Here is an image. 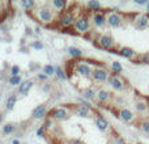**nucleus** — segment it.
Returning a JSON list of instances; mask_svg holds the SVG:
<instances>
[{"label":"nucleus","mask_w":149,"mask_h":144,"mask_svg":"<svg viewBox=\"0 0 149 144\" xmlns=\"http://www.w3.org/2000/svg\"><path fill=\"white\" fill-rule=\"evenodd\" d=\"M76 18L77 17L74 16L73 12H71V10H65V12H63L62 15L56 18V25H58V28H60V29L73 28Z\"/></svg>","instance_id":"1"},{"label":"nucleus","mask_w":149,"mask_h":144,"mask_svg":"<svg viewBox=\"0 0 149 144\" xmlns=\"http://www.w3.org/2000/svg\"><path fill=\"white\" fill-rule=\"evenodd\" d=\"M90 28H92V21L89 20V17L85 15H81L76 18L73 25V30L77 34H86L89 33Z\"/></svg>","instance_id":"2"},{"label":"nucleus","mask_w":149,"mask_h":144,"mask_svg":"<svg viewBox=\"0 0 149 144\" xmlns=\"http://www.w3.org/2000/svg\"><path fill=\"white\" fill-rule=\"evenodd\" d=\"M36 16L42 24H52L55 20V13L51 8L49 7H41L36 10Z\"/></svg>","instance_id":"3"},{"label":"nucleus","mask_w":149,"mask_h":144,"mask_svg":"<svg viewBox=\"0 0 149 144\" xmlns=\"http://www.w3.org/2000/svg\"><path fill=\"white\" fill-rule=\"evenodd\" d=\"M97 45L101 47V49L103 50H109V51H115V41H114V38L110 36V34H102V36L98 37L97 39Z\"/></svg>","instance_id":"4"},{"label":"nucleus","mask_w":149,"mask_h":144,"mask_svg":"<svg viewBox=\"0 0 149 144\" xmlns=\"http://www.w3.org/2000/svg\"><path fill=\"white\" fill-rule=\"evenodd\" d=\"M49 117H50V119H54V121H58V122H63L70 118V111L65 108H55L49 111Z\"/></svg>","instance_id":"5"},{"label":"nucleus","mask_w":149,"mask_h":144,"mask_svg":"<svg viewBox=\"0 0 149 144\" xmlns=\"http://www.w3.org/2000/svg\"><path fill=\"white\" fill-rule=\"evenodd\" d=\"M107 84H110V87L116 92H122L124 89V87H126V81H124L123 77L120 75H114V73H111L109 76Z\"/></svg>","instance_id":"6"},{"label":"nucleus","mask_w":149,"mask_h":144,"mask_svg":"<svg viewBox=\"0 0 149 144\" xmlns=\"http://www.w3.org/2000/svg\"><path fill=\"white\" fill-rule=\"evenodd\" d=\"M73 113L77 117H81V118H92V117H97L95 110L90 106H84V105H79L77 103L73 108Z\"/></svg>","instance_id":"7"},{"label":"nucleus","mask_w":149,"mask_h":144,"mask_svg":"<svg viewBox=\"0 0 149 144\" xmlns=\"http://www.w3.org/2000/svg\"><path fill=\"white\" fill-rule=\"evenodd\" d=\"M109 76H110V73L105 67H95L93 68L90 77H92V80L94 82H107Z\"/></svg>","instance_id":"8"},{"label":"nucleus","mask_w":149,"mask_h":144,"mask_svg":"<svg viewBox=\"0 0 149 144\" xmlns=\"http://www.w3.org/2000/svg\"><path fill=\"white\" fill-rule=\"evenodd\" d=\"M74 72L81 77H90L93 68L88 62H76L74 63Z\"/></svg>","instance_id":"9"},{"label":"nucleus","mask_w":149,"mask_h":144,"mask_svg":"<svg viewBox=\"0 0 149 144\" xmlns=\"http://www.w3.org/2000/svg\"><path fill=\"white\" fill-rule=\"evenodd\" d=\"M106 22H107V25L113 29L120 28V26L123 25V17H122L120 13L110 12L107 16H106Z\"/></svg>","instance_id":"10"},{"label":"nucleus","mask_w":149,"mask_h":144,"mask_svg":"<svg viewBox=\"0 0 149 144\" xmlns=\"http://www.w3.org/2000/svg\"><path fill=\"white\" fill-rule=\"evenodd\" d=\"M134 24L137 29H147L149 26V16L144 13H137L134 18Z\"/></svg>","instance_id":"11"},{"label":"nucleus","mask_w":149,"mask_h":144,"mask_svg":"<svg viewBox=\"0 0 149 144\" xmlns=\"http://www.w3.org/2000/svg\"><path fill=\"white\" fill-rule=\"evenodd\" d=\"M116 54H119L120 57L130 60H136L137 57H139V54L134 49H131V47H120V49L116 50Z\"/></svg>","instance_id":"12"},{"label":"nucleus","mask_w":149,"mask_h":144,"mask_svg":"<svg viewBox=\"0 0 149 144\" xmlns=\"http://www.w3.org/2000/svg\"><path fill=\"white\" fill-rule=\"evenodd\" d=\"M118 117L123 122H126V123H131V122H134L135 118H136L134 111H132L131 109H127V108H122L118 113Z\"/></svg>","instance_id":"13"},{"label":"nucleus","mask_w":149,"mask_h":144,"mask_svg":"<svg viewBox=\"0 0 149 144\" xmlns=\"http://www.w3.org/2000/svg\"><path fill=\"white\" fill-rule=\"evenodd\" d=\"M47 106L45 103H41V105H37L36 108L31 111V118L33 119H43L47 115Z\"/></svg>","instance_id":"14"},{"label":"nucleus","mask_w":149,"mask_h":144,"mask_svg":"<svg viewBox=\"0 0 149 144\" xmlns=\"http://www.w3.org/2000/svg\"><path fill=\"white\" fill-rule=\"evenodd\" d=\"M92 24L95 28H103L106 25V15L103 12H94L92 17Z\"/></svg>","instance_id":"15"},{"label":"nucleus","mask_w":149,"mask_h":144,"mask_svg":"<svg viewBox=\"0 0 149 144\" xmlns=\"http://www.w3.org/2000/svg\"><path fill=\"white\" fill-rule=\"evenodd\" d=\"M94 123H95V127H97L100 131L102 132H106L110 130V123H109V121L105 118V117L102 115H97L94 119Z\"/></svg>","instance_id":"16"},{"label":"nucleus","mask_w":149,"mask_h":144,"mask_svg":"<svg viewBox=\"0 0 149 144\" xmlns=\"http://www.w3.org/2000/svg\"><path fill=\"white\" fill-rule=\"evenodd\" d=\"M33 85H34L33 80H30V79L24 80V81L20 84V87L17 88V93L18 94H21V96H26L29 92H30L31 88H33Z\"/></svg>","instance_id":"17"},{"label":"nucleus","mask_w":149,"mask_h":144,"mask_svg":"<svg viewBox=\"0 0 149 144\" xmlns=\"http://www.w3.org/2000/svg\"><path fill=\"white\" fill-rule=\"evenodd\" d=\"M95 96H97V90H95V88H93V87H86L81 90V98H84V100L88 101V102L94 100Z\"/></svg>","instance_id":"18"},{"label":"nucleus","mask_w":149,"mask_h":144,"mask_svg":"<svg viewBox=\"0 0 149 144\" xmlns=\"http://www.w3.org/2000/svg\"><path fill=\"white\" fill-rule=\"evenodd\" d=\"M95 98H97L98 102L106 103V102H109V100L111 98V93L109 92V90H106V89H98Z\"/></svg>","instance_id":"19"},{"label":"nucleus","mask_w":149,"mask_h":144,"mask_svg":"<svg viewBox=\"0 0 149 144\" xmlns=\"http://www.w3.org/2000/svg\"><path fill=\"white\" fill-rule=\"evenodd\" d=\"M67 52H68V55H70L72 59H81L82 55H84L82 50L79 49V47H76V46H70L67 49Z\"/></svg>","instance_id":"20"},{"label":"nucleus","mask_w":149,"mask_h":144,"mask_svg":"<svg viewBox=\"0 0 149 144\" xmlns=\"http://www.w3.org/2000/svg\"><path fill=\"white\" fill-rule=\"evenodd\" d=\"M51 7L54 8L56 12H65V8H67V1L65 0H52L51 1Z\"/></svg>","instance_id":"21"},{"label":"nucleus","mask_w":149,"mask_h":144,"mask_svg":"<svg viewBox=\"0 0 149 144\" xmlns=\"http://www.w3.org/2000/svg\"><path fill=\"white\" fill-rule=\"evenodd\" d=\"M16 103H17V94H9L7 97V100H5V109L9 111L13 110Z\"/></svg>","instance_id":"22"},{"label":"nucleus","mask_w":149,"mask_h":144,"mask_svg":"<svg viewBox=\"0 0 149 144\" xmlns=\"http://www.w3.org/2000/svg\"><path fill=\"white\" fill-rule=\"evenodd\" d=\"M135 109H136V111L140 113V114H145L149 110L148 103L144 102V101H136V103H135Z\"/></svg>","instance_id":"23"},{"label":"nucleus","mask_w":149,"mask_h":144,"mask_svg":"<svg viewBox=\"0 0 149 144\" xmlns=\"http://www.w3.org/2000/svg\"><path fill=\"white\" fill-rule=\"evenodd\" d=\"M22 81L24 80H22V77H21V75L20 76H9V79H8V84L13 88H18Z\"/></svg>","instance_id":"24"},{"label":"nucleus","mask_w":149,"mask_h":144,"mask_svg":"<svg viewBox=\"0 0 149 144\" xmlns=\"http://www.w3.org/2000/svg\"><path fill=\"white\" fill-rule=\"evenodd\" d=\"M86 7H88V9L98 12V10L102 8V4H101L100 1H97V0H89V1L86 3Z\"/></svg>","instance_id":"25"},{"label":"nucleus","mask_w":149,"mask_h":144,"mask_svg":"<svg viewBox=\"0 0 149 144\" xmlns=\"http://www.w3.org/2000/svg\"><path fill=\"white\" fill-rule=\"evenodd\" d=\"M55 76L58 77L59 80H62V81H65V80L68 79L67 76V72L63 70L60 66H58V67H55Z\"/></svg>","instance_id":"26"},{"label":"nucleus","mask_w":149,"mask_h":144,"mask_svg":"<svg viewBox=\"0 0 149 144\" xmlns=\"http://www.w3.org/2000/svg\"><path fill=\"white\" fill-rule=\"evenodd\" d=\"M42 73H45L47 77H51V76H55V67L52 64H46L43 66V68H42Z\"/></svg>","instance_id":"27"},{"label":"nucleus","mask_w":149,"mask_h":144,"mask_svg":"<svg viewBox=\"0 0 149 144\" xmlns=\"http://www.w3.org/2000/svg\"><path fill=\"white\" fill-rule=\"evenodd\" d=\"M20 5L26 10H33L36 8V1L34 0H22L20 3Z\"/></svg>","instance_id":"28"},{"label":"nucleus","mask_w":149,"mask_h":144,"mask_svg":"<svg viewBox=\"0 0 149 144\" xmlns=\"http://www.w3.org/2000/svg\"><path fill=\"white\" fill-rule=\"evenodd\" d=\"M111 71L114 72V75H120L123 72V66L118 60H115V62L111 63Z\"/></svg>","instance_id":"29"},{"label":"nucleus","mask_w":149,"mask_h":144,"mask_svg":"<svg viewBox=\"0 0 149 144\" xmlns=\"http://www.w3.org/2000/svg\"><path fill=\"white\" fill-rule=\"evenodd\" d=\"M1 131H3V134H5V135H10L16 131V126L13 123H7L3 126Z\"/></svg>","instance_id":"30"},{"label":"nucleus","mask_w":149,"mask_h":144,"mask_svg":"<svg viewBox=\"0 0 149 144\" xmlns=\"http://www.w3.org/2000/svg\"><path fill=\"white\" fill-rule=\"evenodd\" d=\"M30 47L31 49H34V50H37V51H41V50H43L45 49V45L42 43L41 41H38V39H37V41H33L30 43Z\"/></svg>","instance_id":"31"},{"label":"nucleus","mask_w":149,"mask_h":144,"mask_svg":"<svg viewBox=\"0 0 149 144\" xmlns=\"http://www.w3.org/2000/svg\"><path fill=\"white\" fill-rule=\"evenodd\" d=\"M9 73H10V76H20V73H21V68H20V66L13 64L12 67L9 68Z\"/></svg>","instance_id":"32"},{"label":"nucleus","mask_w":149,"mask_h":144,"mask_svg":"<svg viewBox=\"0 0 149 144\" xmlns=\"http://www.w3.org/2000/svg\"><path fill=\"white\" fill-rule=\"evenodd\" d=\"M136 60L143 64H149V54H140Z\"/></svg>","instance_id":"33"},{"label":"nucleus","mask_w":149,"mask_h":144,"mask_svg":"<svg viewBox=\"0 0 149 144\" xmlns=\"http://www.w3.org/2000/svg\"><path fill=\"white\" fill-rule=\"evenodd\" d=\"M140 129H141L145 134H149V121H148V119L140 122Z\"/></svg>","instance_id":"34"},{"label":"nucleus","mask_w":149,"mask_h":144,"mask_svg":"<svg viewBox=\"0 0 149 144\" xmlns=\"http://www.w3.org/2000/svg\"><path fill=\"white\" fill-rule=\"evenodd\" d=\"M46 131H47V129L45 126H41V127H38V129H37V136L38 138H45L46 136Z\"/></svg>","instance_id":"35"},{"label":"nucleus","mask_w":149,"mask_h":144,"mask_svg":"<svg viewBox=\"0 0 149 144\" xmlns=\"http://www.w3.org/2000/svg\"><path fill=\"white\" fill-rule=\"evenodd\" d=\"M113 144H127V143L122 136H118V135H116V136H114V139H113Z\"/></svg>","instance_id":"36"},{"label":"nucleus","mask_w":149,"mask_h":144,"mask_svg":"<svg viewBox=\"0 0 149 144\" xmlns=\"http://www.w3.org/2000/svg\"><path fill=\"white\" fill-rule=\"evenodd\" d=\"M37 80H39L41 82H46L47 80H49V77H47L45 73H38L37 75Z\"/></svg>","instance_id":"37"},{"label":"nucleus","mask_w":149,"mask_h":144,"mask_svg":"<svg viewBox=\"0 0 149 144\" xmlns=\"http://www.w3.org/2000/svg\"><path fill=\"white\" fill-rule=\"evenodd\" d=\"M41 89H42V92H45V93H50L51 92V85L50 84H43Z\"/></svg>","instance_id":"38"},{"label":"nucleus","mask_w":149,"mask_h":144,"mask_svg":"<svg viewBox=\"0 0 149 144\" xmlns=\"http://www.w3.org/2000/svg\"><path fill=\"white\" fill-rule=\"evenodd\" d=\"M135 3H136V4H139V5H147L148 4L147 0H135Z\"/></svg>","instance_id":"39"},{"label":"nucleus","mask_w":149,"mask_h":144,"mask_svg":"<svg viewBox=\"0 0 149 144\" xmlns=\"http://www.w3.org/2000/svg\"><path fill=\"white\" fill-rule=\"evenodd\" d=\"M70 144H84V142H82V140H80V139H72Z\"/></svg>","instance_id":"40"},{"label":"nucleus","mask_w":149,"mask_h":144,"mask_svg":"<svg viewBox=\"0 0 149 144\" xmlns=\"http://www.w3.org/2000/svg\"><path fill=\"white\" fill-rule=\"evenodd\" d=\"M10 144H21V143H20V140L18 139H13L12 142H10Z\"/></svg>","instance_id":"41"},{"label":"nucleus","mask_w":149,"mask_h":144,"mask_svg":"<svg viewBox=\"0 0 149 144\" xmlns=\"http://www.w3.org/2000/svg\"><path fill=\"white\" fill-rule=\"evenodd\" d=\"M36 34H38V36L41 34V28H39V26H37L36 28Z\"/></svg>","instance_id":"42"},{"label":"nucleus","mask_w":149,"mask_h":144,"mask_svg":"<svg viewBox=\"0 0 149 144\" xmlns=\"http://www.w3.org/2000/svg\"><path fill=\"white\" fill-rule=\"evenodd\" d=\"M3 119H4V115H3V113H1V111H0V123H1V122H3Z\"/></svg>","instance_id":"43"},{"label":"nucleus","mask_w":149,"mask_h":144,"mask_svg":"<svg viewBox=\"0 0 149 144\" xmlns=\"http://www.w3.org/2000/svg\"><path fill=\"white\" fill-rule=\"evenodd\" d=\"M26 31H28V33H26V34H30V36H31V34H33V33H31V29H26Z\"/></svg>","instance_id":"44"},{"label":"nucleus","mask_w":149,"mask_h":144,"mask_svg":"<svg viewBox=\"0 0 149 144\" xmlns=\"http://www.w3.org/2000/svg\"><path fill=\"white\" fill-rule=\"evenodd\" d=\"M147 12L149 13V1H148V4H147Z\"/></svg>","instance_id":"45"},{"label":"nucleus","mask_w":149,"mask_h":144,"mask_svg":"<svg viewBox=\"0 0 149 144\" xmlns=\"http://www.w3.org/2000/svg\"><path fill=\"white\" fill-rule=\"evenodd\" d=\"M3 97V94H1V92H0V98H1Z\"/></svg>","instance_id":"46"},{"label":"nucleus","mask_w":149,"mask_h":144,"mask_svg":"<svg viewBox=\"0 0 149 144\" xmlns=\"http://www.w3.org/2000/svg\"><path fill=\"white\" fill-rule=\"evenodd\" d=\"M137 144H143V143H137Z\"/></svg>","instance_id":"47"},{"label":"nucleus","mask_w":149,"mask_h":144,"mask_svg":"<svg viewBox=\"0 0 149 144\" xmlns=\"http://www.w3.org/2000/svg\"><path fill=\"white\" fill-rule=\"evenodd\" d=\"M148 108H149V103H148Z\"/></svg>","instance_id":"48"}]
</instances>
